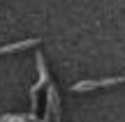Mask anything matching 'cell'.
<instances>
[{
	"label": "cell",
	"instance_id": "1",
	"mask_svg": "<svg viewBox=\"0 0 125 122\" xmlns=\"http://www.w3.org/2000/svg\"><path fill=\"white\" fill-rule=\"evenodd\" d=\"M37 72H40V81L30 88V111H32V113H37V95H40V90L46 85V81H49L46 65H44V55H42V53H37Z\"/></svg>",
	"mask_w": 125,
	"mask_h": 122
},
{
	"label": "cell",
	"instance_id": "2",
	"mask_svg": "<svg viewBox=\"0 0 125 122\" xmlns=\"http://www.w3.org/2000/svg\"><path fill=\"white\" fill-rule=\"evenodd\" d=\"M125 83V76H116V78H100V81H81L76 85H72V92H86V90H97V88H107V85H118Z\"/></svg>",
	"mask_w": 125,
	"mask_h": 122
},
{
	"label": "cell",
	"instance_id": "3",
	"mask_svg": "<svg viewBox=\"0 0 125 122\" xmlns=\"http://www.w3.org/2000/svg\"><path fill=\"white\" fill-rule=\"evenodd\" d=\"M40 39H23V41H16V44H7V46H0V55L5 53H14V51H21V49H28V46H35Z\"/></svg>",
	"mask_w": 125,
	"mask_h": 122
}]
</instances>
